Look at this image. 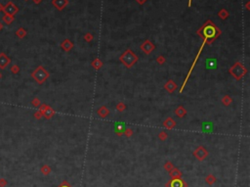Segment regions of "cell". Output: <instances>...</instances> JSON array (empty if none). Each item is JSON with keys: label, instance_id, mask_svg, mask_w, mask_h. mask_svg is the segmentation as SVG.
Returning a JSON list of instances; mask_svg holds the SVG:
<instances>
[{"label": "cell", "instance_id": "3957f363", "mask_svg": "<svg viewBox=\"0 0 250 187\" xmlns=\"http://www.w3.org/2000/svg\"><path fill=\"white\" fill-rule=\"evenodd\" d=\"M31 78H33L38 84H43L50 77V73L43 66H38L35 70L31 73Z\"/></svg>", "mask_w": 250, "mask_h": 187}, {"label": "cell", "instance_id": "83f0119b", "mask_svg": "<svg viewBox=\"0 0 250 187\" xmlns=\"http://www.w3.org/2000/svg\"><path fill=\"white\" fill-rule=\"evenodd\" d=\"M168 138V133L166 131H160L159 133H158V139L161 140V141H165Z\"/></svg>", "mask_w": 250, "mask_h": 187}, {"label": "cell", "instance_id": "60d3db41", "mask_svg": "<svg viewBox=\"0 0 250 187\" xmlns=\"http://www.w3.org/2000/svg\"><path fill=\"white\" fill-rule=\"evenodd\" d=\"M2 29H3V24H1V22H0V31H2Z\"/></svg>", "mask_w": 250, "mask_h": 187}, {"label": "cell", "instance_id": "ac0fdd59", "mask_svg": "<svg viewBox=\"0 0 250 187\" xmlns=\"http://www.w3.org/2000/svg\"><path fill=\"white\" fill-rule=\"evenodd\" d=\"M125 129H126V127H125L124 124H116V126H115L116 135H117V136H122L123 133H124V131H125Z\"/></svg>", "mask_w": 250, "mask_h": 187}, {"label": "cell", "instance_id": "cb8c5ba5", "mask_svg": "<svg viewBox=\"0 0 250 187\" xmlns=\"http://www.w3.org/2000/svg\"><path fill=\"white\" fill-rule=\"evenodd\" d=\"M40 171L42 173V174H44V175H48V174L51 173L52 169H51L50 166H48V165H43L40 169Z\"/></svg>", "mask_w": 250, "mask_h": 187}, {"label": "cell", "instance_id": "2e32d148", "mask_svg": "<svg viewBox=\"0 0 250 187\" xmlns=\"http://www.w3.org/2000/svg\"><path fill=\"white\" fill-rule=\"evenodd\" d=\"M169 175L171 178H179V177H182L183 173H181L180 169H178L177 168H173L171 171H169Z\"/></svg>", "mask_w": 250, "mask_h": 187}, {"label": "cell", "instance_id": "4316f807", "mask_svg": "<svg viewBox=\"0 0 250 187\" xmlns=\"http://www.w3.org/2000/svg\"><path fill=\"white\" fill-rule=\"evenodd\" d=\"M115 108L119 113H122V112H124V111L126 110V105L123 102H119L117 105H116Z\"/></svg>", "mask_w": 250, "mask_h": 187}, {"label": "cell", "instance_id": "8d00e7d4", "mask_svg": "<svg viewBox=\"0 0 250 187\" xmlns=\"http://www.w3.org/2000/svg\"><path fill=\"white\" fill-rule=\"evenodd\" d=\"M6 185H7V180H6V179H3V178L0 179V187H5Z\"/></svg>", "mask_w": 250, "mask_h": 187}, {"label": "cell", "instance_id": "d6a6232c", "mask_svg": "<svg viewBox=\"0 0 250 187\" xmlns=\"http://www.w3.org/2000/svg\"><path fill=\"white\" fill-rule=\"evenodd\" d=\"M34 118H35L36 120H40L41 118H43V116H42V113L40 112L39 110H37L35 113H34Z\"/></svg>", "mask_w": 250, "mask_h": 187}, {"label": "cell", "instance_id": "d6986e66", "mask_svg": "<svg viewBox=\"0 0 250 187\" xmlns=\"http://www.w3.org/2000/svg\"><path fill=\"white\" fill-rule=\"evenodd\" d=\"M175 114L179 118H184L186 114H187V110H186L183 106H179V107L175 110Z\"/></svg>", "mask_w": 250, "mask_h": 187}, {"label": "cell", "instance_id": "44dd1931", "mask_svg": "<svg viewBox=\"0 0 250 187\" xmlns=\"http://www.w3.org/2000/svg\"><path fill=\"white\" fill-rule=\"evenodd\" d=\"M216 181H217V178L215 177V175H214V174H212V173H209L208 175L205 177V182H206L210 186L213 185Z\"/></svg>", "mask_w": 250, "mask_h": 187}, {"label": "cell", "instance_id": "b9f144b4", "mask_svg": "<svg viewBox=\"0 0 250 187\" xmlns=\"http://www.w3.org/2000/svg\"><path fill=\"white\" fill-rule=\"evenodd\" d=\"M1 78H2V75H1V73H0V80H1Z\"/></svg>", "mask_w": 250, "mask_h": 187}, {"label": "cell", "instance_id": "74e56055", "mask_svg": "<svg viewBox=\"0 0 250 187\" xmlns=\"http://www.w3.org/2000/svg\"><path fill=\"white\" fill-rule=\"evenodd\" d=\"M3 11H4V5L0 3V12H3Z\"/></svg>", "mask_w": 250, "mask_h": 187}, {"label": "cell", "instance_id": "d4e9b609", "mask_svg": "<svg viewBox=\"0 0 250 187\" xmlns=\"http://www.w3.org/2000/svg\"><path fill=\"white\" fill-rule=\"evenodd\" d=\"M26 31L24 28H20V29H17V31H16V36H17V37L22 39V38L26 37Z\"/></svg>", "mask_w": 250, "mask_h": 187}, {"label": "cell", "instance_id": "52a82bcc", "mask_svg": "<svg viewBox=\"0 0 250 187\" xmlns=\"http://www.w3.org/2000/svg\"><path fill=\"white\" fill-rule=\"evenodd\" d=\"M166 187H188V184L182 178H171L166 183Z\"/></svg>", "mask_w": 250, "mask_h": 187}, {"label": "cell", "instance_id": "603a6c76", "mask_svg": "<svg viewBox=\"0 0 250 187\" xmlns=\"http://www.w3.org/2000/svg\"><path fill=\"white\" fill-rule=\"evenodd\" d=\"M232 97L230 95H224L223 96V98H222V103H223V105L224 106H226V107H228V106H230L232 104Z\"/></svg>", "mask_w": 250, "mask_h": 187}, {"label": "cell", "instance_id": "f1b7e54d", "mask_svg": "<svg viewBox=\"0 0 250 187\" xmlns=\"http://www.w3.org/2000/svg\"><path fill=\"white\" fill-rule=\"evenodd\" d=\"M10 72L13 73V75H17V73H20V67L17 64H14V65H12V67L10 68Z\"/></svg>", "mask_w": 250, "mask_h": 187}, {"label": "cell", "instance_id": "f546056e", "mask_svg": "<svg viewBox=\"0 0 250 187\" xmlns=\"http://www.w3.org/2000/svg\"><path fill=\"white\" fill-rule=\"evenodd\" d=\"M155 61H157V63L159 64V65H163V64L165 63V61H166V59H165V57L163 55H159L157 57Z\"/></svg>", "mask_w": 250, "mask_h": 187}, {"label": "cell", "instance_id": "277c9868", "mask_svg": "<svg viewBox=\"0 0 250 187\" xmlns=\"http://www.w3.org/2000/svg\"><path fill=\"white\" fill-rule=\"evenodd\" d=\"M230 75L236 78V80H241L247 73V69L242 65L241 62H236L231 68L229 69Z\"/></svg>", "mask_w": 250, "mask_h": 187}, {"label": "cell", "instance_id": "d590c367", "mask_svg": "<svg viewBox=\"0 0 250 187\" xmlns=\"http://www.w3.org/2000/svg\"><path fill=\"white\" fill-rule=\"evenodd\" d=\"M84 38H85V40L87 41V42H90V41L93 39V36H92V34L87 33V34H85V36H84Z\"/></svg>", "mask_w": 250, "mask_h": 187}, {"label": "cell", "instance_id": "5b68a950", "mask_svg": "<svg viewBox=\"0 0 250 187\" xmlns=\"http://www.w3.org/2000/svg\"><path fill=\"white\" fill-rule=\"evenodd\" d=\"M208 154L209 153L208 151H207V149L203 146H199L194 152H192V156H194L195 159L199 160V162L204 161V160L208 157Z\"/></svg>", "mask_w": 250, "mask_h": 187}, {"label": "cell", "instance_id": "30bf717a", "mask_svg": "<svg viewBox=\"0 0 250 187\" xmlns=\"http://www.w3.org/2000/svg\"><path fill=\"white\" fill-rule=\"evenodd\" d=\"M11 63V59H10L8 56L6 55L5 53H0V69L1 70H4L6 69Z\"/></svg>", "mask_w": 250, "mask_h": 187}, {"label": "cell", "instance_id": "4fadbf2b", "mask_svg": "<svg viewBox=\"0 0 250 187\" xmlns=\"http://www.w3.org/2000/svg\"><path fill=\"white\" fill-rule=\"evenodd\" d=\"M163 126L168 130H171L176 126V122H175L172 118H167V119L163 122Z\"/></svg>", "mask_w": 250, "mask_h": 187}, {"label": "cell", "instance_id": "8992f818", "mask_svg": "<svg viewBox=\"0 0 250 187\" xmlns=\"http://www.w3.org/2000/svg\"><path fill=\"white\" fill-rule=\"evenodd\" d=\"M39 111L42 113V116L47 120L52 119V118L54 117V115H55V110L46 104H40V106H39Z\"/></svg>", "mask_w": 250, "mask_h": 187}, {"label": "cell", "instance_id": "484cf974", "mask_svg": "<svg viewBox=\"0 0 250 187\" xmlns=\"http://www.w3.org/2000/svg\"><path fill=\"white\" fill-rule=\"evenodd\" d=\"M163 168H164V169H166V171H168V173H169V171H171V169H172L173 168H175V167H174V165H173L172 162L167 161L166 163H165L164 165H163Z\"/></svg>", "mask_w": 250, "mask_h": 187}, {"label": "cell", "instance_id": "1f68e13d", "mask_svg": "<svg viewBox=\"0 0 250 187\" xmlns=\"http://www.w3.org/2000/svg\"><path fill=\"white\" fill-rule=\"evenodd\" d=\"M123 135H125L126 137H131L133 135V129H126Z\"/></svg>", "mask_w": 250, "mask_h": 187}, {"label": "cell", "instance_id": "9a60e30c", "mask_svg": "<svg viewBox=\"0 0 250 187\" xmlns=\"http://www.w3.org/2000/svg\"><path fill=\"white\" fill-rule=\"evenodd\" d=\"M97 114L100 118H106L110 114V110H108L106 106H102V107H100L97 110Z\"/></svg>", "mask_w": 250, "mask_h": 187}, {"label": "cell", "instance_id": "4dcf8cb0", "mask_svg": "<svg viewBox=\"0 0 250 187\" xmlns=\"http://www.w3.org/2000/svg\"><path fill=\"white\" fill-rule=\"evenodd\" d=\"M31 104H33V106H34L35 108H37V107H39V106H40L41 102H40V100H39V98L35 97V98H33V101H31Z\"/></svg>", "mask_w": 250, "mask_h": 187}, {"label": "cell", "instance_id": "8fae6325", "mask_svg": "<svg viewBox=\"0 0 250 187\" xmlns=\"http://www.w3.org/2000/svg\"><path fill=\"white\" fill-rule=\"evenodd\" d=\"M154 45L150 42V40H146L145 42H144L142 45H141V49L145 52L147 55H148V54H150L152 52L153 50H154Z\"/></svg>", "mask_w": 250, "mask_h": 187}, {"label": "cell", "instance_id": "e0dca14e", "mask_svg": "<svg viewBox=\"0 0 250 187\" xmlns=\"http://www.w3.org/2000/svg\"><path fill=\"white\" fill-rule=\"evenodd\" d=\"M66 4H68V1H66V0H53V5L59 10H62L63 8H65V6Z\"/></svg>", "mask_w": 250, "mask_h": 187}, {"label": "cell", "instance_id": "ab89813d", "mask_svg": "<svg viewBox=\"0 0 250 187\" xmlns=\"http://www.w3.org/2000/svg\"><path fill=\"white\" fill-rule=\"evenodd\" d=\"M137 1H138V2H139V3H140V4H143V3H144V2H145V1H146V0H137Z\"/></svg>", "mask_w": 250, "mask_h": 187}, {"label": "cell", "instance_id": "7a4b0ae2", "mask_svg": "<svg viewBox=\"0 0 250 187\" xmlns=\"http://www.w3.org/2000/svg\"><path fill=\"white\" fill-rule=\"evenodd\" d=\"M138 56L130 49H127L122 55H120L119 60L127 69H131L138 62Z\"/></svg>", "mask_w": 250, "mask_h": 187}, {"label": "cell", "instance_id": "7bdbcfd3", "mask_svg": "<svg viewBox=\"0 0 250 187\" xmlns=\"http://www.w3.org/2000/svg\"><path fill=\"white\" fill-rule=\"evenodd\" d=\"M26 1H28V0H26Z\"/></svg>", "mask_w": 250, "mask_h": 187}, {"label": "cell", "instance_id": "f35d334b", "mask_svg": "<svg viewBox=\"0 0 250 187\" xmlns=\"http://www.w3.org/2000/svg\"><path fill=\"white\" fill-rule=\"evenodd\" d=\"M33 2H34V3H35V4H39V3H40V2H41V0H33Z\"/></svg>", "mask_w": 250, "mask_h": 187}, {"label": "cell", "instance_id": "ba28073f", "mask_svg": "<svg viewBox=\"0 0 250 187\" xmlns=\"http://www.w3.org/2000/svg\"><path fill=\"white\" fill-rule=\"evenodd\" d=\"M19 11V8L15 5L13 2L9 1L7 2V4L4 6V14L7 15H11V16H14L15 14H17Z\"/></svg>", "mask_w": 250, "mask_h": 187}, {"label": "cell", "instance_id": "9c48e42d", "mask_svg": "<svg viewBox=\"0 0 250 187\" xmlns=\"http://www.w3.org/2000/svg\"><path fill=\"white\" fill-rule=\"evenodd\" d=\"M204 44H205V42H203V44H202V45H201V48H200V49H199V52H197V54H196V57H195L194 61V63H192V67L190 68L189 73H188V75H187V77H186V80H185V82H183V85H182V87H181V89H180V92H182V91H183V89H184V87H185L186 83H187L188 80H189V78H190V73H192V70H194V66H195V64H196V62H197V59L199 58V55H200V53H201V50H202V48H203Z\"/></svg>", "mask_w": 250, "mask_h": 187}, {"label": "cell", "instance_id": "e575fe53", "mask_svg": "<svg viewBox=\"0 0 250 187\" xmlns=\"http://www.w3.org/2000/svg\"><path fill=\"white\" fill-rule=\"evenodd\" d=\"M58 187H72V186H71L70 184L68 183V181H66V180H64L63 182H62V183H61L60 185H59Z\"/></svg>", "mask_w": 250, "mask_h": 187}, {"label": "cell", "instance_id": "7402d4cb", "mask_svg": "<svg viewBox=\"0 0 250 187\" xmlns=\"http://www.w3.org/2000/svg\"><path fill=\"white\" fill-rule=\"evenodd\" d=\"M14 20H15L14 16H11V15L4 14V16L2 17V21H3L6 24H11L14 22Z\"/></svg>", "mask_w": 250, "mask_h": 187}, {"label": "cell", "instance_id": "7c38bea8", "mask_svg": "<svg viewBox=\"0 0 250 187\" xmlns=\"http://www.w3.org/2000/svg\"><path fill=\"white\" fill-rule=\"evenodd\" d=\"M178 88V85L176 82L172 80H169L168 82L164 84V89L166 90L168 93H173Z\"/></svg>", "mask_w": 250, "mask_h": 187}, {"label": "cell", "instance_id": "ffe728a7", "mask_svg": "<svg viewBox=\"0 0 250 187\" xmlns=\"http://www.w3.org/2000/svg\"><path fill=\"white\" fill-rule=\"evenodd\" d=\"M103 65H104L103 62L99 58L94 59V60L92 61V63H91V66H92L95 70H100V69L103 67Z\"/></svg>", "mask_w": 250, "mask_h": 187}, {"label": "cell", "instance_id": "836d02e7", "mask_svg": "<svg viewBox=\"0 0 250 187\" xmlns=\"http://www.w3.org/2000/svg\"><path fill=\"white\" fill-rule=\"evenodd\" d=\"M219 16L221 17L222 19H226L228 17V12L226 11V10H222V11L219 12Z\"/></svg>", "mask_w": 250, "mask_h": 187}, {"label": "cell", "instance_id": "6da1fadb", "mask_svg": "<svg viewBox=\"0 0 250 187\" xmlns=\"http://www.w3.org/2000/svg\"><path fill=\"white\" fill-rule=\"evenodd\" d=\"M199 34L204 39V42L211 44L218 36L221 34V31L216 28V26L212 22H207L199 31Z\"/></svg>", "mask_w": 250, "mask_h": 187}, {"label": "cell", "instance_id": "5bb4252c", "mask_svg": "<svg viewBox=\"0 0 250 187\" xmlns=\"http://www.w3.org/2000/svg\"><path fill=\"white\" fill-rule=\"evenodd\" d=\"M61 47H62V49H63L64 51H66V52H68V51H70L71 49H72L73 43L71 42L70 40H68V39H65V40H64L63 42L61 43Z\"/></svg>", "mask_w": 250, "mask_h": 187}]
</instances>
